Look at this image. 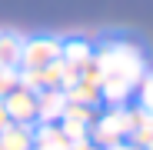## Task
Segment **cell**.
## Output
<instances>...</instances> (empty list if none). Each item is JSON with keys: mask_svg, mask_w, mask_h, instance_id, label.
Here are the masks:
<instances>
[{"mask_svg": "<svg viewBox=\"0 0 153 150\" xmlns=\"http://www.w3.org/2000/svg\"><path fill=\"white\" fill-rule=\"evenodd\" d=\"M60 127H63V134H67V140L76 147V143H83V140H90V127L87 123H76V120H60Z\"/></svg>", "mask_w": 153, "mask_h": 150, "instance_id": "obj_14", "label": "cell"}, {"mask_svg": "<svg viewBox=\"0 0 153 150\" xmlns=\"http://www.w3.org/2000/svg\"><path fill=\"white\" fill-rule=\"evenodd\" d=\"M143 150H153V140H150V143H146V147H143Z\"/></svg>", "mask_w": 153, "mask_h": 150, "instance_id": "obj_18", "label": "cell"}, {"mask_svg": "<svg viewBox=\"0 0 153 150\" xmlns=\"http://www.w3.org/2000/svg\"><path fill=\"white\" fill-rule=\"evenodd\" d=\"M97 67H100V100L107 107H123L130 93L137 90L140 77L146 73L143 50L126 43V40H110L93 50Z\"/></svg>", "mask_w": 153, "mask_h": 150, "instance_id": "obj_1", "label": "cell"}, {"mask_svg": "<svg viewBox=\"0 0 153 150\" xmlns=\"http://www.w3.org/2000/svg\"><path fill=\"white\" fill-rule=\"evenodd\" d=\"M7 123H10V117H7V107H4V100H0V130H4Z\"/></svg>", "mask_w": 153, "mask_h": 150, "instance_id": "obj_17", "label": "cell"}, {"mask_svg": "<svg viewBox=\"0 0 153 150\" xmlns=\"http://www.w3.org/2000/svg\"><path fill=\"white\" fill-rule=\"evenodd\" d=\"M13 87H20V67H4L0 63V100H4Z\"/></svg>", "mask_w": 153, "mask_h": 150, "instance_id": "obj_15", "label": "cell"}, {"mask_svg": "<svg viewBox=\"0 0 153 150\" xmlns=\"http://www.w3.org/2000/svg\"><path fill=\"white\" fill-rule=\"evenodd\" d=\"M4 107H7L10 123H30V127L37 123V93L27 87H13L4 97Z\"/></svg>", "mask_w": 153, "mask_h": 150, "instance_id": "obj_4", "label": "cell"}, {"mask_svg": "<svg viewBox=\"0 0 153 150\" xmlns=\"http://www.w3.org/2000/svg\"><path fill=\"white\" fill-rule=\"evenodd\" d=\"M133 93L140 97V107H143L146 113H153V70H146L143 77H140V84H137Z\"/></svg>", "mask_w": 153, "mask_h": 150, "instance_id": "obj_13", "label": "cell"}, {"mask_svg": "<svg viewBox=\"0 0 153 150\" xmlns=\"http://www.w3.org/2000/svg\"><path fill=\"white\" fill-rule=\"evenodd\" d=\"M63 57V40L57 37H27L20 54V70H43Z\"/></svg>", "mask_w": 153, "mask_h": 150, "instance_id": "obj_2", "label": "cell"}, {"mask_svg": "<svg viewBox=\"0 0 153 150\" xmlns=\"http://www.w3.org/2000/svg\"><path fill=\"white\" fill-rule=\"evenodd\" d=\"M126 140L143 150L153 140V113H146L143 107H130L126 110Z\"/></svg>", "mask_w": 153, "mask_h": 150, "instance_id": "obj_6", "label": "cell"}, {"mask_svg": "<svg viewBox=\"0 0 153 150\" xmlns=\"http://www.w3.org/2000/svg\"><path fill=\"white\" fill-rule=\"evenodd\" d=\"M60 120H76V123H90L97 120V107H87V104H70L67 100V110H63V117Z\"/></svg>", "mask_w": 153, "mask_h": 150, "instance_id": "obj_12", "label": "cell"}, {"mask_svg": "<svg viewBox=\"0 0 153 150\" xmlns=\"http://www.w3.org/2000/svg\"><path fill=\"white\" fill-rule=\"evenodd\" d=\"M73 150H103V147H97V143H93V140H83V143H76V147H73Z\"/></svg>", "mask_w": 153, "mask_h": 150, "instance_id": "obj_16", "label": "cell"}, {"mask_svg": "<svg viewBox=\"0 0 153 150\" xmlns=\"http://www.w3.org/2000/svg\"><path fill=\"white\" fill-rule=\"evenodd\" d=\"M63 110H67V93L60 87L37 90V123H60Z\"/></svg>", "mask_w": 153, "mask_h": 150, "instance_id": "obj_5", "label": "cell"}, {"mask_svg": "<svg viewBox=\"0 0 153 150\" xmlns=\"http://www.w3.org/2000/svg\"><path fill=\"white\" fill-rule=\"evenodd\" d=\"M63 93H67L70 104H87V107H100L103 104V100H100V84H90L83 77H76V84H70Z\"/></svg>", "mask_w": 153, "mask_h": 150, "instance_id": "obj_10", "label": "cell"}, {"mask_svg": "<svg viewBox=\"0 0 153 150\" xmlns=\"http://www.w3.org/2000/svg\"><path fill=\"white\" fill-rule=\"evenodd\" d=\"M90 140L103 150L126 140V107H110L107 113H97V120L90 123Z\"/></svg>", "mask_w": 153, "mask_h": 150, "instance_id": "obj_3", "label": "cell"}, {"mask_svg": "<svg viewBox=\"0 0 153 150\" xmlns=\"http://www.w3.org/2000/svg\"><path fill=\"white\" fill-rule=\"evenodd\" d=\"M0 150H33V127L30 123H7L0 130Z\"/></svg>", "mask_w": 153, "mask_h": 150, "instance_id": "obj_8", "label": "cell"}, {"mask_svg": "<svg viewBox=\"0 0 153 150\" xmlns=\"http://www.w3.org/2000/svg\"><path fill=\"white\" fill-rule=\"evenodd\" d=\"M23 34L17 30H0V63L4 67H20V54H23Z\"/></svg>", "mask_w": 153, "mask_h": 150, "instance_id": "obj_9", "label": "cell"}, {"mask_svg": "<svg viewBox=\"0 0 153 150\" xmlns=\"http://www.w3.org/2000/svg\"><path fill=\"white\" fill-rule=\"evenodd\" d=\"M63 60L76 70H83L90 60H93V43L87 40H63Z\"/></svg>", "mask_w": 153, "mask_h": 150, "instance_id": "obj_11", "label": "cell"}, {"mask_svg": "<svg viewBox=\"0 0 153 150\" xmlns=\"http://www.w3.org/2000/svg\"><path fill=\"white\" fill-rule=\"evenodd\" d=\"M33 150H73L60 123H33Z\"/></svg>", "mask_w": 153, "mask_h": 150, "instance_id": "obj_7", "label": "cell"}]
</instances>
